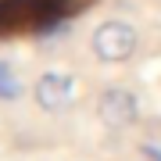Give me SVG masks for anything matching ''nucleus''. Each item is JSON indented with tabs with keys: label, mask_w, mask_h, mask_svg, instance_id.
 <instances>
[{
	"label": "nucleus",
	"mask_w": 161,
	"mask_h": 161,
	"mask_svg": "<svg viewBox=\"0 0 161 161\" xmlns=\"http://www.w3.org/2000/svg\"><path fill=\"white\" fill-rule=\"evenodd\" d=\"M136 43H140L136 29H132L129 22H122V18H108V22H100L97 29H93V36H90L93 58L104 61V64H122V61H129L132 54H136Z\"/></svg>",
	"instance_id": "obj_1"
},
{
	"label": "nucleus",
	"mask_w": 161,
	"mask_h": 161,
	"mask_svg": "<svg viewBox=\"0 0 161 161\" xmlns=\"http://www.w3.org/2000/svg\"><path fill=\"white\" fill-rule=\"evenodd\" d=\"M97 115H100L104 125H111V129L132 125V122L140 118V100H136V93H129L125 86H108L97 97Z\"/></svg>",
	"instance_id": "obj_2"
},
{
	"label": "nucleus",
	"mask_w": 161,
	"mask_h": 161,
	"mask_svg": "<svg viewBox=\"0 0 161 161\" xmlns=\"http://www.w3.org/2000/svg\"><path fill=\"white\" fill-rule=\"evenodd\" d=\"M32 100L40 104L43 111H64L75 100V79L64 72H47L36 79L32 86Z\"/></svg>",
	"instance_id": "obj_3"
},
{
	"label": "nucleus",
	"mask_w": 161,
	"mask_h": 161,
	"mask_svg": "<svg viewBox=\"0 0 161 161\" xmlns=\"http://www.w3.org/2000/svg\"><path fill=\"white\" fill-rule=\"evenodd\" d=\"M22 82H18V75L11 72V64H4L0 61V100H18L22 97Z\"/></svg>",
	"instance_id": "obj_4"
},
{
	"label": "nucleus",
	"mask_w": 161,
	"mask_h": 161,
	"mask_svg": "<svg viewBox=\"0 0 161 161\" xmlns=\"http://www.w3.org/2000/svg\"><path fill=\"white\" fill-rule=\"evenodd\" d=\"M90 4L93 0H47V7L58 11V14H79V11H86Z\"/></svg>",
	"instance_id": "obj_5"
}]
</instances>
